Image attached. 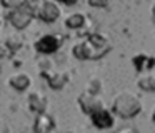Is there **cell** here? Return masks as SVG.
Here are the masks:
<instances>
[{
  "instance_id": "5",
  "label": "cell",
  "mask_w": 155,
  "mask_h": 133,
  "mask_svg": "<svg viewBox=\"0 0 155 133\" xmlns=\"http://www.w3.org/2000/svg\"><path fill=\"white\" fill-rule=\"evenodd\" d=\"M62 37L60 35H55V33H45V35L38 37L35 40V50L42 55H52L55 53L58 48L62 47Z\"/></svg>"
},
{
  "instance_id": "13",
  "label": "cell",
  "mask_w": 155,
  "mask_h": 133,
  "mask_svg": "<svg viewBox=\"0 0 155 133\" xmlns=\"http://www.w3.org/2000/svg\"><path fill=\"white\" fill-rule=\"evenodd\" d=\"M85 23H87V17L84 15V13H70V15L65 18V27L70 30H80L85 27Z\"/></svg>"
},
{
  "instance_id": "25",
  "label": "cell",
  "mask_w": 155,
  "mask_h": 133,
  "mask_svg": "<svg viewBox=\"0 0 155 133\" xmlns=\"http://www.w3.org/2000/svg\"><path fill=\"white\" fill-rule=\"evenodd\" d=\"M24 133H35V131H34V128H32V130H25Z\"/></svg>"
},
{
  "instance_id": "8",
  "label": "cell",
  "mask_w": 155,
  "mask_h": 133,
  "mask_svg": "<svg viewBox=\"0 0 155 133\" xmlns=\"http://www.w3.org/2000/svg\"><path fill=\"white\" fill-rule=\"evenodd\" d=\"M78 106L85 115H92L94 112H97L98 108L104 106V102L98 95H90V93L82 92L78 95Z\"/></svg>"
},
{
  "instance_id": "4",
  "label": "cell",
  "mask_w": 155,
  "mask_h": 133,
  "mask_svg": "<svg viewBox=\"0 0 155 133\" xmlns=\"http://www.w3.org/2000/svg\"><path fill=\"white\" fill-rule=\"evenodd\" d=\"M62 8L55 0H38V5L35 8V17L45 23H52L60 17Z\"/></svg>"
},
{
  "instance_id": "16",
  "label": "cell",
  "mask_w": 155,
  "mask_h": 133,
  "mask_svg": "<svg viewBox=\"0 0 155 133\" xmlns=\"http://www.w3.org/2000/svg\"><path fill=\"white\" fill-rule=\"evenodd\" d=\"M85 93H90V95H98L102 92V80L97 78V76H92L90 80L85 85Z\"/></svg>"
},
{
  "instance_id": "15",
  "label": "cell",
  "mask_w": 155,
  "mask_h": 133,
  "mask_svg": "<svg viewBox=\"0 0 155 133\" xmlns=\"http://www.w3.org/2000/svg\"><path fill=\"white\" fill-rule=\"evenodd\" d=\"M5 45H7V48L14 53V52H17V50L22 48V45H24V38H22L20 35H17V33H12V35L7 37Z\"/></svg>"
},
{
  "instance_id": "1",
  "label": "cell",
  "mask_w": 155,
  "mask_h": 133,
  "mask_svg": "<svg viewBox=\"0 0 155 133\" xmlns=\"http://www.w3.org/2000/svg\"><path fill=\"white\" fill-rule=\"evenodd\" d=\"M142 112V102L137 95H134L132 92L125 90L115 95L114 102H112V113L120 118L130 120L134 116H137Z\"/></svg>"
},
{
  "instance_id": "12",
  "label": "cell",
  "mask_w": 155,
  "mask_h": 133,
  "mask_svg": "<svg viewBox=\"0 0 155 133\" xmlns=\"http://www.w3.org/2000/svg\"><path fill=\"white\" fill-rule=\"evenodd\" d=\"M132 63H134V66H135L137 72L143 73V72H150V70L155 66V58L150 57V55H147V53H138L137 57H134Z\"/></svg>"
},
{
  "instance_id": "17",
  "label": "cell",
  "mask_w": 155,
  "mask_h": 133,
  "mask_svg": "<svg viewBox=\"0 0 155 133\" xmlns=\"http://www.w3.org/2000/svg\"><path fill=\"white\" fill-rule=\"evenodd\" d=\"M20 3H24V0H0V5L5 7V8H8V10L18 7Z\"/></svg>"
},
{
  "instance_id": "18",
  "label": "cell",
  "mask_w": 155,
  "mask_h": 133,
  "mask_svg": "<svg viewBox=\"0 0 155 133\" xmlns=\"http://www.w3.org/2000/svg\"><path fill=\"white\" fill-rule=\"evenodd\" d=\"M110 0H88V5L90 7H97V8H105L108 7Z\"/></svg>"
},
{
  "instance_id": "27",
  "label": "cell",
  "mask_w": 155,
  "mask_h": 133,
  "mask_svg": "<svg viewBox=\"0 0 155 133\" xmlns=\"http://www.w3.org/2000/svg\"><path fill=\"white\" fill-rule=\"evenodd\" d=\"M0 22H2V20H0Z\"/></svg>"
},
{
  "instance_id": "11",
  "label": "cell",
  "mask_w": 155,
  "mask_h": 133,
  "mask_svg": "<svg viewBox=\"0 0 155 133\" xmlns=\"http://www.w3.org/2000/svg\"><path fill=\"white\" fill-rule=\"evenodd\" d=\"M8 83H10V86L14 90H17V92H25V90H28V86L32 85V76L25 72H17L8 78Z\"/></svg>"
},
{
  "instance_id": "23",
  "label": "cell",
  "mask_w": 155,
  "mask_h": 133,
  "mask_svg": "<svg viewBox=\"0 0 155 133\" xmlns=\"http://www.w3.org/2000/svg\"><path fill=\"white\" fill-rule=\"evenodd\" d=\"M152 20H153V23H155V3H153V7H152Z\"/></svg>"
},
{
  "instance_id": "10",
  "label": "cell",
  "mask_w": 155,
  "mask_h": 133,
  "mask_svg": "<svg viewBox=\"0 0 155 133\" xmlns=\"http://www.w3.org/2000/svg\"><path fill=\"white\" fill-rule=\"evenodd\" d=\"M54 128H55V118L50 113H47V112L35 113V120H34V131L35 133H47Z\"/></svg>"
},
{
  "instance_id": "7",
  "label": "cell",
  "mask_w": 155,
  "mask_h": 133,
  "mask_svg": "<svg viewBox=\"0 0 155 133\" xmlns=\"http://www.w3.org/2000/svg\"><path fill=\"white\" fill-rule=\"evenodd\" d=\"M88 116H90V120H92V125H94L95 128H98V130H108V128H112L114 123H115L114 113H112L110 110H107L105 106L98 108L97 112H94Z\"/></svg>"
},
{
  "instance_id": "20",
  "label": "cell",
  "mask_w": 155,
  "mask_h": 133,
  "mask_svg": "<svg viewBox=\"0 0 155 133\" xmlns=\"http://www.w3.org/2000/svg\"><path fill=\"white\" fill-rule=\"evenodd\" d=\"M10 53H12V52L7 48V45H5V43H0V58H4V57H8Z\"/></svg>"
},
{
  "instance_id": "2",
  "label": "cell",
  "mask_w": 155,
  "mask_h": 133,
  "mask_svg": "<svg viewBox=\"0 0 155 133\" xmlns=\"http://www.w3.org/2000/svg\"><path fill=\"white\" fill-rule=\"evenodd\" d=\"M37 5H38V0H24V3H20L18 7L12 8L7 15L8 22L12 23V27H15L17 30L27 28L35 17Z\"/></svg>"
},
{
  "instance_id": "22",
  "label": "cell",
  "mask_w": 155,
  "mask_h": 133,
  "mask_svg": "<svg viewBox=\"0 0 155 133\" xmlns=\"http://www.w3.org/2000/svg\"><path fill=\"white\" fill-rule=\"evenodd\" d=\"M57 2H62V3H65V5H75L77 0H57Z\"/></svg>"
},
{
  "instance_id": "14",
  "label": "cell",
  "mask_w": 155,
  "mask_h": 133,
  "mask_svg": "<svg viewBox=\"0 0 155 133\" xmlns=\"http://www.w3.org/2000/svg\"><path fill=\"white\" fill-rule=\"evenodd\" d=\"M137 85L145 92H155V73L152 72H143L137 78Z\"/></svg>"
},
{
  "instance_id": "26",
  "label": "cell",
  "mask_w": 155,
  "mask_h": 133,
  "mask_svg": "<svg viewBox=\"0 0 155 133\" xmlns=\"http://www.w3.org/2000/svg\"><path fill=\"white\" fill-rule=\"evenodd\" d=\"M47 133H57V131H54V130H50V131H47Z\"/></svg>"
},
{
  "instance_id": "24",
  "label": "cell",
  "mask_w": 155,
  "mask_h": 133,
  "mask_svg": "<svg viewBox=\"0 0 155 133\" xmlns=\"http://www.w3.org/2000/svg\"><path fill=\"white\" fill-rule=\"evenodd\" d=\"M152 122L155 123V108H153V113H152Z\"/></svg>"
},
{
  "instance_id": "3",
  "label": "cell",
  "mask_w": 155,
  "mask_h": 133,
  "mask_svg": "<svg viewBox=\"0 0 155 133\" xmlns=\"http://www.w3.org/2000/svg\"><path fill=\"white\" fill-rule=\"evenodd\" d=\"M110 48H112V45L100 47V45H95L92 40L85 38L82 42L75 43L74 48H72V53L78 60H97V58H102V57L107 55L110 52Z\"/></svg>"
},
{
  "instance_id": "21",
  "label": "cell",
  "mask_w": 155,
  "mask_h": 133,
  "mask_svg": "<svg viewBox=\"0 0 155 133\" xmlns=\"http://www.w3.org/2000/svg\"><path fill=\"white\" fill-rule=\"evenodd\" d=\"M115 133H138L135 128H132V126H124V128H118Z\"/></svg>"
},
{
  "instance_id": "9",
  "label": "cell",
  "mask_w": 155,
  "mask_h": 133,
  "mask_svg": "<svg viewBox=\"0 0 155 133\" xmlns=\"http://www.w3.org/2000/svg\"><path fill=\"white\" fill-rule=\"evenodd\" d=\"M28 108L32 110L34 113H42V112H47V95H45L42 90H34V92L28 93Z\"/></svg>"
},
{
  "instance_id": "6",
  "label": "cell",
  "mask_w": 155,
  "mask_h": 133,
  "mask_svg": "<svg viewBox=\"0 0 155 133\" xmlns=\"http://www.w3.org/2000/svg\"><path fill=\"white\" fill-rule=\"evenodd\" d=\"M40 75L47 80L48 86L54 90H62L68 82V75L65 72H60V70H54L50 65H42L40 66Z\"/></svg>"
},
{
  "instance_id": "19",
  "label": "cell",
  "mask_w": 155,
  "mask_h": 133,
  "mask_svg": "<svg viewBox=\"0 0 155 133\" xmlns=\"http://www.w3.org/2000/svg\"><path fill=\"white\" fill-rule=\"evenodd\" d=\"M0 133H12L10 125L7 123V120L4 116H0Z\"/></svg>"
}]
</instances>
